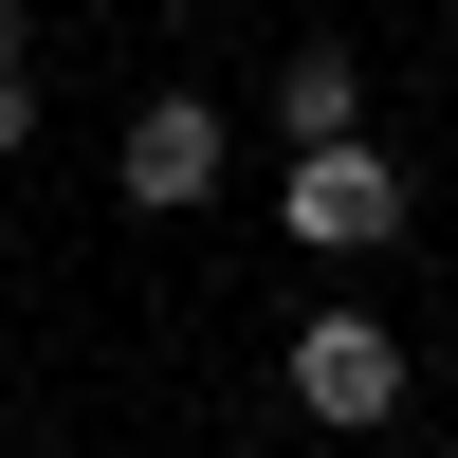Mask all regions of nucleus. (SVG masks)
<instances>
[{
	"label": "nucleus",
	"mask_w": 458,
	"mask_h": 458,
	"mask_svg": "<svg viewBox=\"0 0 458 458\" xmlns=\"http://www.w3.org/2000/svg\"><path fill=\"white\" fill-rule=\"evenodd\" d=\"M110 183H129L147 220L220 202V92H147V110H129V147H110Z\"/></svg>",
	"instance_id": "obj_3"
},
{
	"label": "nucleus",
	"mask_w": 458,
	"mask_h": 458,
	"mask_svg": "<svg viewBox=\"0 0 458 458\" xmlns=\"http://www.w3.org/2000/svg\"><path fill=\"white\" fill-rule=\"evenodd\" d=\"M276 129H293V147H367V73H349V37H293V55H276Z\"/></svg>",
	"instance_id": "obj_4"
},
{
	"label": "nucleus",
	"mask_w": 458,
	"mask_h": 458,
	"mask_svg": "<svg viewBox=\"0 0 458 458\" xmlns=\"http://www.w3.org/2000/svg\"><path fill=\"white\" fill-rule=\"evenodd\" d=\"M293 403H312L330 440H386V422H403V349H386V312H312V330H293Z\"/></svg>",
	"instance_id": "obj_1"
},
{
	"label": "nucleus",
	"mask_w": 458,
	"mask_h": 458,
	"mask_svg": "<svg viewBox=\"0 0 458 458\" xmlns=\"http://www.w3.org/2000/svg\"><path fill=\"white\" fill-rule=\"evenodd\" d=\"M37 147V73H19V19H0V165Z\"/></svg>",
	"instance_id": "obj_5"
},
{
	"label": "nucleus",
	"mask_w": 458,
	"mask_h": 458,
	"mask_svg": "<svg viewBox=\"0 0 458 458\" xmlns=\"http://www.w3.org/2000/svg\"><path fill=\"white\" fill-rule=\"evenodd\" d=\"M293 239L312 257H386L403 239V165L386 147H293Z\"/></svg>",
	"instance_id": "obj_2"
}]
</instances>
